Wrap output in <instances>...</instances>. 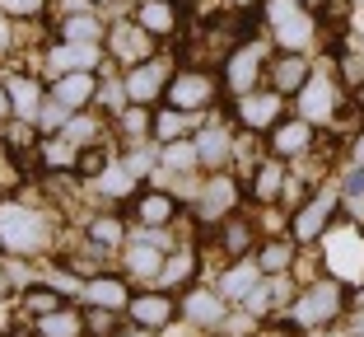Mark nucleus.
Instances as JSON below:
<instances>
[{
  "mask_svg": "<svg viewBox=\"0 0 364 337\" xmlns=\"http://www.w3.org/2000/svg\"><path fill=\"white\" fill-rule=\"evenodd\" d=\"M159 164L164 169H196V145L187 136H178V141H168L159 150Z\"/></svg>",
  "mask_w": 364,
  "mask_h": 337,
  "instance_id": "nucleus-38",
  "label": "nucleus"
},
{
  "mask_svg": "<svg viewBox=\"0 0 364 337\" xmlns=\"http://www.w3.org/2000/svg\"><path fill=\"white\" fill-rule=\"evenodd\" d=\"M299 5H309V10H313V14H318V10H322V5H327V0H299Z\"/></svg>",
  "mask_w": 364,
  "mask_h": 337,
  "instance_id": "nucleus-49",
  "label": "nucleus"
},
{
  "mask_svg": "<svg viewBox=\"0 0 364 337\" xmlns=\"http://www.w3.org/2000/svg\"><path fill=\"white\" fill-rule=\"evenodd\" d=\"M122 239H127V225H122L117 216H94L89 220V244H94V249H117Z\"/></svg>",
  "mask_w": 364,
  "mask_h": 337,
  "instance_id": "nucleus-35",
  "label": "nucleus"
},
{
  "mask_svg": "<svg viewBox=\"0 0 364 337\" xmlns=\"http://www.w3.org/2000/svg\"><path fill=\"white\" fill-rule=\"evenodd\" d=\"M341 197H364V169H346V178H341V187H336Z\"/></svg>",
  "mask_w": 364,
  "mask_h": 337,
  "instance_id": "nucleus-43",
  "label": "nucleus"
},
{
  "mask_svg": "<svg viewBox=\"0 0 364 337\" xmlns=\"http://www.w3.org/2000/svg\"><path fill=\"white\" fill-rule=\"evenodd\" d=\"M14 118V108H10V94H5V80H0V127Z\"/></svg>",
  "mask_w": 364,
  "mask_h": 337,
  "instance_id": "nucleus-45",
  "label": "nucleus"
},
{
  "mask_svg": "<svg viewBox=\"0 0 364 337\" xmlns=\"http://www.w3.org/2000/svg\"><path fill=\"white\" fill-rule=\"evenodd\" d=\"M80 300L85 305H98V309H127L131 305V286H127V276H107V272H98V276H89L85 286H80Z\"/></svg>",
  "mask_w": 364,
  "mask_h": 337,
  "instance_id": "nucleus-19",
  "label": "nucleus"
},
{
  "mask_svg": "<svg viewBox=\"0 0 364 337\" xmlns=\"http://www.w3.org/2000/svg\"><path fill=\"white\" fill-rule=\"evenodd\" d=\"M10 47V24H5V10H0V52Z\"/></svg>",
  "mask_w": 364,
  "mask_h": 337,
  "instance_id": "nucleus-46",
  "label": "nucleus"
},
{
  "mask_svg": "<svg viewBox=\"0 0 364 337\" xmlns=\"http://www.w3.org/2000/svg\"><path fill=\"white\" fill-rule=\"evenodd\" d=\"M192 122H196V113H182V108H173V103H168V108L150 113V136L168 145V141H178V136H187Z\"/></svg>",
  "mask_w": 364,
  "mask_h": 337,
  "instance_id": "nucleus-31",
  "label": "nucleus"
},
{
  "mask_svg": "<svg viewBox=\"0 0 364 337\" xmlns=\"http://www.w3.org/2000/svg\"><path fill=\"white\" fill-rule=\"evenodd\" d=\"M234 113H238V127L247 136H267L280 118H285V98L276 89H252V94L234 98Z\"/></svg>",
  "mask_w": 364,
  "mask_h": 337,
  "instance_id": "nucleus-8",
  "label": "nucleus"
},
{
  "mask_svg": "<svg viewBox=\"0 0 364 337\" xmlns=\"http://www.w3.org/2000/svg\"><path fill=\"white\" fill-rule=\"evenodd\" d=\"M122 164H127V169H131V174H150V169H154V164H159V155H154V150H145V145H131V150L127 155H122Z\"/></svg>",
  "mask_w": 364,
  "mask_h": 337,
  "instance_id": "nucleus-40",
  "label": "nucleus"
},
{
  "mask_svg": "<svg viewBox=\"0 0 364 337\" xmlns=\"http://www.w3.org/2000/svg\"><path fill=\"white\" fill-rule=\"evenodd\" d=\"M336 211H341V192H332V187H322V192H309L294 207V216H289V239L299 244V249H309V244H318L327 229H332Z\"/></svg>",
  "mask_w": 364,
  "mask_h": 337,
  "instance_id": "nucleus-4",
  "label": "nucleus"
},
{
  "mask_svg": "<svg viewBox=\"0 0 364 337\" xmlns=\"http://www.w3.org/2000/svg\"><path fill=\"white\" fill-rule=\"evenodd\" d=\"M262 76H267V52H262V43L243 38L225 56V94H234V98L252 94V89H262Z\"/></svg>",
  "mask_w": 364,
  "mask_h": 337,
  "instance_id": "nucleus-5",
  "label": "nucleus"
},
{
  "mask_svg": "<svg viewBox=\"0 0 364 337\" xmlns=\"http://www.w3.org/2000/svg\"><path fill=\"white\" fill-rule=\"evenodd\" d=\"M234 10H252V5H262V0H229Z\"/></svg>",
  "mask_w": 364,
  "mask_h": 337,
  "instance_id": "nucleus-48",
  "label": "nucleus"
},
{
  "mask_svg": "<svg viewBox=\"0 0 364 337\" xmlns=\"http://www.w3.org/2000/svg\"><path fill=\"white\" fill-rule=\"evenodd\" d=\"M252 239H257V225H252L247 216H225L220 220V249H225L229 258H247Z\"/></svg>",
  "mask_w": 364,
  "mask_h": 337,
  "instance_id": "nucleus-27",
  "label": "nucleus"
},
{
  "mask_svg": "<svg viewBox=\"0 0 364 337\" xmlns=\"http://www.w3.org/2000/svg\"><path fill=\"white\" fill-rule=\"evenodd\" d=\"M47 0H0V10L14 14V19H33V14H43Z\"/></svg>",
  "mask_w": 364,
  "mask_h": 337,
  "instance_id": "nucleus-42",
  "label": "nucleus"
},
{
  "mask_svg": "<svg viewBox=\"0 0 364 337\" xmlns=\"http://www.w3.org/2000/svg\"><path fill=\"white\" fill-rule=\"evenodd\" d=\"M215 94H220V85H215V76H210V71H201V66L173 71L168 89H164V98H168L173 108H182V113H201V108H210Z\"/></svg>",
  "mask_w": 364,
  "mask_h": 337,
  "instance_id": "nucleus-7",
  "label": "nucleus"
},
{
  "mask_svg": "<svg viewBox=\"0 0 364 337\" xmlns=\"http://www.w3.org/2000/svg\"><path fill=\"white\" fill-rule=\"evenodd\" d=\"M238 183L234 178H225V174H215L210 183L201 187V202H196V211H201V220H225V216H234V207H238Z\"/></svg>",
  "mask_w": 364,
  "mask_h": 337,
  "instance_id": "nucleus-20",
  "label": "nucleus"
},
{
  "mask_svg": "<svg viewBox=\"0 0 364 337\" xmlns=\"http://www.w3.org/2000/svg\"><path fill=\"white\" fill-rule=\"evenodd\" d=\"M38 160H43V169H52V174H61V169H70L75 174V160H80V145H70L65 136H52V141H43L38 145Z\"/></svg>",
  "mask_w": 364,
  "mask_h": 337,
  "instance_id": "nucleus-33",
  "label": "nucleus"
},
{
  "mask_svg": "<svg viewBox=\"0 0 364 337\" xmlns=\"http://www.w3.org/2000/svg\"><path fill=\"white\" fill-rule=\"evenodd\" d=\"M112 328H117V309H98V305H89L85 333H112Z\"/></svg>",
  "mask_w": 364,
  "mask_h": 337,
  "instance_id": "nucleus-41",
  "label": "nucleus"
},
{
  "mask_svg": "<svg viewBox=\"0 0 364 337\" xmlns=\"http://www.w3.org/2000/svg\"><path fill=\"white\" fill-rule=\"evenodd\" d=\"M0 244L10 253H33L43 244V220L33 216L28 207H0Z\"/></svg>",
  "mask_w": 364,
  "mask_h": 337,
  "instance_id": "nucleus-10",
  "label": "nucleus"
},
{
  "mask_svg": "<svg viewBox=\"0 0 364 337\" xmlns=\"http://www.w3.org/2000/svg\"><path fill=\"white\" fill-rule=\"evenodd\" d=\"M294 253H299V244L289 239V234H271V239L257 249V258H252V262H257L262 276H285L289 262H294Z\"/></svg>",
  "mask_w": 364,
  "mask_h": 337,
  "instance_id": "nucleus-23",
  "label": "nucleus"
},
{
  "mask_svg": "<svg viewBox=\"0 0 364 337\" xmlns=\"http://www.w3.org/2000/svg\"><path fill=\"white\" fill-rule=\"evenodd\" d=\"M0 291H5V276H0Z\"/></svg>",
  "mask_w": 364,
  "mask_h": 337,
  "instance_id": "nucleus-51",
  "label": "nucleus"
},
{
  "mask_svg": "<svg viewBox=\"0 0 364 337\" xmlns=\"http://www.w3.org/2000/svg\"><path fill=\"white\" fill-rule=\"evenodd\" d=\"M33 333H38V337H85V314L70 309V305H61V309H52V314L38 318Z\"/></svg>",
  "mask_w": 364,
  "mask_h": 337,
  "instance_id": "nucleus-30",
  "label": "nucleus"
},
{
  "mask_svg": "<svg viewBox=\"0 0 364 337\" xmlns=\"http://www.w3.org/2000/svg\"><path fill=\"white\" fill-rule=\"evenodd\" d=\"M350 103H355V108L364 113V80H360V85H355V98H350Z\"/></svg>",
  "mask_w": 364,
  "mask_h": 337,
  "instance_id": "nucleus-47",
  "label": "nucleus"
},
{
  "mask_svg": "<svg viewBox=\"0 0 364 337\" xmlns=\"http://www.w3.org/2000/svg\"><path fill=\"white\" fill-rule=\"evenodd\" d=\"M350 164H355V169H364V131H355V136H350Z\"/></svg>",
  "mask_w": 364,
  "mask_h": 337,
  "instance_id": "nucleus-44",
  "label": "nucleus"
},
{
  "mask_svg": "<svg viewBox=\"0 0 364 337\" xmlns=\"http://www.w3.org/2000/svg\"><path fill=\"white\" fill-rule=\"evenodd\" d=\"M61 136L70 145H80V150H85V145H94L98 136H103V118H94V113H70V118H65V127H61Z\"/></svg>",
  "mask_w": 364,
  "mask_h": 337,
  "instance_id": "nucleus-32",
  "label": "nucleus"
},
{
  "mask_svg": "<svg viewBox=\"0 0 364 337\" xmlns=\"http://www.w3.org/2000/svg\"><path fill=\"white\" fill-rule=\"evenodd\" d=\"M178 314L187 318V323H196V328H220L225 314H229V300L220 291H187L178 300Z\"/></svg>",
  "mask_w": 364,
  "mask_h": 337,
  "instance_id": "nucleus-17",
  "label": "nucleus"
},
{
  "mask_svg": "<svg viewBox=\"0 0 364 337\" xmlns=\"http://www.w3.org/2000/svg\"><path fill=\"white\" fill-rule=\"evenodd\" d=\"M267 24L280 52H309L318 43V14L299 0H267Z\"/></svg>",
  "mask_w": 364,
  "mask_h": 337,
  "instance_id": "nucleus-1",
  "label": "nucleus"
},
{
  "mask_svg": "<svg viewBox=\"0 0 364 337\" xmlns=\"http://www.w3.org/2000/svg\"><path fill=\"white\" fill-rule=\"evenodd\" d=\"M355 5H360V10H364V0H355Z\"/></svg>",
  "mask_w": 364,
  "mask_h": 337,
  "instance_id": "nucleus-52",
  "label": "nucleus"
},
{
  "mask_svg": "<svg viewBox=\"0 0 364 337\" xmlns=\"http://www.w3.org/2000/svg\"><path fill=\"white\" fill-rule=\"evenodd\" d=\"M159 267H164V249H159V244H150L145 234L127 244V276H136V281H154Z\"/></svg>",
  "mask_w": 364,
  "mask_h": 337,
  "instance_id": "nucleus-25",
  "label": "nucleus"
},
{
  "mask_svg": "<svg viewBox=\"0 0 364 337\" xmlns=\"http://www.w3.org/2000/svg\"><path fill=\"white\" fill-rule=\"evenodd\" d=\"M313 145H318V127L304 118H280L276 127L267 131V155H276V160H304V155H313Z\"/></svg>",
  "mask_w": 364,
  "mask_h": 337,
  "instance_id": "nucleus-9",
  "label": "nucleus"
},
{
  "mask_svg": "<svg viewBox=\"0 0 364 337\" xmlns=\"http://www.w3.org/2000/svg\"><path fill=\"white\" fill-rule=\"evenodd\" d=\"M309 76H313V66H309V56L304 52H276V56H267V89H276L280 98H294L304 85H309Z\"/></svg>",
  "mask_w": 364,
  "mask_h": 337,
  "instance_id": "nucleus-11",
  "label": "nucleus"
},
{
  "mask_svg": "<svg viewBox=\"0 0 364 337\" xmlns=\"http://www.w3.org/2000/svg\"><path fill=\"white\" fill-rule=\"evenodd\" d=\"M117 131L131 136V141H145V136H150V113L140 108V103H127V108L117 113Z\"/></svg>",
  "mask_w": 364,
  "mask_h": 337,
  "instance_id": "nucleus-37",
  "label": "nucleus"
},
{
  "mask_svg": "<svg viewBox=\"0 0 364 337\" xmlns=\"http://www.w3.org/2000/svg\"><path fill=\"white\" fill-rule=\"evenodd\" d=\"M131 220L145 229H168L178 220V197L164 192V187H140L131 197Z\"/></svg>",
  "mask_w": 364,
  "mask_h": 337,
  "instance_id": "nucleus-12",
  "label": "nucleus"
},
{
  "mask_svg": "<svg viewBox=\"0 0 364 337\" xmlns=\"http://www.w3.org/2000/svg\"><path fill=\"white\" fill-rule=\"evenodd\" d=\"M107 56H117L122 66H140L154 56V38L140 28L136 19L117 24V28H107Z\"/></svg>",
  "mask_w": 364,
  "mask_h": 337,
  "instance_id": "nucleus-13",
  "label": "nucleus"
},
{
  "mask_svg": "<svg viewBox=\"0 0 364 337\" xmlns=\"http://www.w3.org/2000/svg\"><path fill=\"white\" fill-rule=\"evenodd\" d=\"M107 164H112V155H107L103 145H85V150H80V160H75V174L80 178H94V174H103Z\"/></svg>",
  "mask_w": 364,
  "mask_h": 337,
  "instance_id": "nucleus-39",
  "label": "nucleus"
},
{
  "mask_svg": "<svg viewBox=\"0 0 364 337\" xmlns=\"http://www.w3.org/2000/svg\"><path fill=\"white\" fill-rule=\"evenodd\" d=\"M346 305H350V291H346L341 281H332V276H322V281H313L309 291L294 300V323L299 328L336 323V318L346 314Z\"/></svg>",
  "mask_w": 364,
  "mask_h": 337,
  "instance_id": "nucleus-3",
  "label": "nucleus"
},
{
  "mask_svg": "<svg viewBox=\"0 0 364 337\" xmlns=\"http://www.w3.org/2000/svg\"><path fill=\"white\" fill-rule=\"evenodd\" d=\"M140 187H136V174H131L122 160H112L103 169V197H112V202H131Z\"/></svg>",
  "mask_w": 364,
  "mask_h": 337,
  "instance_id": "nucleus-34",
  "label": "nucleus"
},
{
  "mask_svg": "<svg viewBox=\"0 0 364 337\" xmlns=\"http://www.w3.org/2000/svg\"><path fill=\"white\" fill-rule=\"evenodd\" d=\"M168 80H173V61L154 52L150 61L127 66L122 85H127V98H131V103H140V108H154V103L164 98V89H168Z\"/></svg>",
  "mask_w": 364,
  "mask_h": 337,
  "instance_id": "nucleus-6",
  "label": "nucleus"
},
{
  "mask_svg": "<svg viewBox=\"0 0 364 337\" xmlns=\"http://www.w3.org/2000/svg\"><path fill=\"white\" fill-rule=\"evenodd\" d=\"M257 281H262L257 262H243V258H238L229 272H220V295H225V300H247V295L257 291Z\"/></svg>",
  "mask_w": 364,
  "mask_h": 337,
  "instance_id": "nucleus-29",
  "label": "nucleus"
},
{
  "mask_svg": "<svg viewBox=\"0 0 364 337\" xmlns=\"http://www.w3.org/2000/svg\"><path fill=\"white\" fill-rule=\"evenodd\" d=\"M127 318L136 328H168L178 318V300L168 291H145V295H131Z\"/></svg>",
  "mask_w": 364,
  "mask_h": 337,
  "instance_id": "nucleus-16",
  "label": "nucleus"
},
{
  "mask_svg": "<svg viewBox=\"0 0 364 337\" xmlns=\"http://www.w3.org/2000/svg\"><path fill=\"white\" fill-rule=\"evenodd\" d=\"M192 145H196V169H205V174H220V169L234 160V136H229L220 122H205L192 136Z\"/></svg>",
  "mask_w": 364,
  "mask_h": 337,
  "instance_id": "nucleus-15",
  "label": "nucleus"
},
{
  "mask_svg": "<svg viewBox=\"0 0 364 337\" xmlns=\"http://www.w3.org/2000/svg\"><path fill=\"white\" fill-rule=\"evenodd\" d=\"M98 66V47L85 43H56L52 47V80L65 76V71H94Z\"/></svg>",
  "mask_w": 364,
  "mask_h": 337,
  "instance_id": "nucleus-28",
  "label": "nucleus"
},
{
  "mask_svg": "<svg viewBox=\"0 0 364 337\" xmlns=\"http://www.w3.org/2000/svg\"><path fill=\"white\" fill-rule=\"evenodd\" d=\"M5 94H10V108H14V118H23V122H38V108H43V85L33 76H10L5 80Z\"/></svg>",
  "mask_w": 364,
  "mask_h": 337,
  "instance_id": "nucleus-22",
  "label": "nucleus"
},
{
  "mask_svg": "<svg viewBox=\"0 0 364 337\" xmlns=\"http://www.w3.org/2000/svg\"><path fill=\"white\" fill-rule=\"evenodd\" d=\"M285 160H276V155H267V160H257V169L247 174V197L257 202V207H271V202H280L285 197Z\"/></svg>",
  "mask_w": 364,
  "mask_h": 337,
  "instance_id": "nucleus-18",
  "label": "nucleus"
},
{
  "mask_svg": "<svg viewBox=\"0 0 364 337\" xmlns=\"http://www.w3.org/2000/svg\"><path fill=\"white\" fill-rule=\"evenodd\" d=\"M65 305V295L61 291H52V286H28V291H23V309H28V314H52V309H61Z\"/></svg>",
  "mask_w": 364,
  "mask_h": 337,
  "instance_id": "nucleus-36",
  "label": "nucleus"
},
{
  "mask_svg": "<svg viewBox=\"0 0 364 337\" xmlns=\"http://www.w3.org/2000/svg\"><path fill=\"white\" fill-rule=\"evenodd\" d=\"M136 24L150 33L154 43H159V38H173V33H178V5H173V0H140Z\"/></svg>",
  "mask_w": 364,
  "mask_h": 337,
  "instance_id": "nucleus-21",
  "label": "nucleus"
},
{
  "mask_svg": "<svg viewBox=\"0 0 364 337\" xmlns=\"http://www.w3.org/2000/svg\"><path fill=\"white\" fill-rule=\"evenodd\" d=\"M196 267H201V262H196V249H178V253L164 258V267H159L154 281H159L164 291H178V286H192L196 281Z\"/></svg>",
  "mask_w": 364,
  "mask_h": 337,
  "instance_id": "nucleus-26",
  "label": "nucleus"
},
{
  "mask_svg": "<svg viewBox=\"0 0 364 337\" xmlns=\"http://www.w3.org/2000/svg\"><path fill=\"white\" fill-rule=\"evenodd\" d=\"M117 337H145V328H131V333H117Z\"/></svg>",
  "mask_w": 364,
  "mask_h": 337,
  "instance_id": "nucleus-50",
  "label": "nucleus"
},
{
  "mask_svg": "<svg viewBox=\"0 0 364 337\" xmlns=\"http://www.w3.org/2000/svg\"><path fill=\"white\" fill-rule=\"evenodd\" d=\"M98 85H103V80H98L94 71H65V76L52 80V89H47V94H52L65 113H85L89 103L98 98Z\"/></svg>",
  "mask_w": 364,
  "mask_h": 337,
  "instance_id": "nucleus-14",
  "label": "nucleus"
},
{
  "mask_svg": "<svg viewBox=\"0 0 364 337\" xmlns=\"http://www.w3.org/2000/svg\"><path fill=\"white\" fill-rule=\"evenodd\" d=\"M56 38H61V43L103 47L107 28H103V19H98V14H89V10H75V14H65V19H61V33H56Z\"/></svg>",
  "mask_w": 364,
  "mask_h": 337,
  "instance_id": "nucleus-24",
  "label": "nucleus"
},
{
  "mask_svg": "<svg viewBox=\"0 0 364 337\" xmlns=\"http://www.w3.org/2000/svg\"><path fill=\"white\" fill-rule=\"evenodd\" d=\"M341 85H336V71L327 76V71H313L309 85L294 94V118L313 122V127H332L336 118H341Z\"/></svg>",
  "mask_w": 364,
  "mask_h": 337,
  "instance_id": "nucleus-2",
  "label": "nucleus"
}]
</instances>
